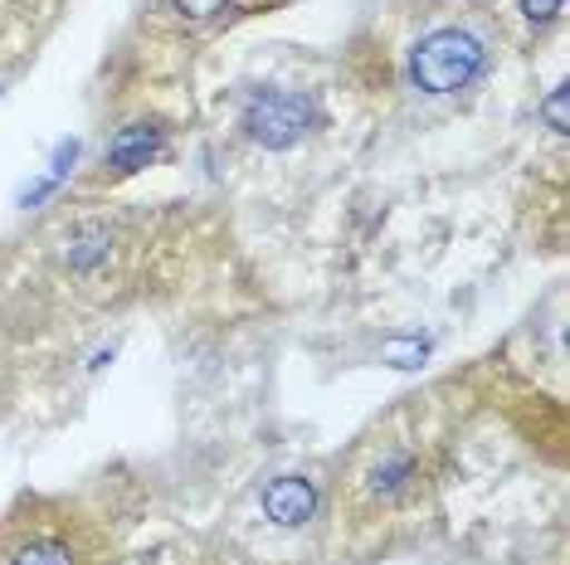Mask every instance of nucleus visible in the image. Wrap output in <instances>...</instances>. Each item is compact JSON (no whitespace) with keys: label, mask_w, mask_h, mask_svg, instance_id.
Instances as JSON below:
<instances>
[{"label":"nucleus","mask_w":570,"mask_h":565,"mask_svg":"<svg viewBox=\"0 0 570 565\" xmlns=\"http://www.w3.org/2000/svg\"><path fill=\"white\" fill-rule=\"evenodd\" d=\"M492 69V40L478 20H434L405 49V79L420 98H459Z\"/></svg>","instance_id":"obj_1"},{"label":"nucleus","mask_w":570,"mask_h":565,"mask_svg":"<svg viewBox=\"0 0 570 565\" xmlns=\"http://www.w3.org/2000/svg\"><path fill=\"white\" fill-rule=\"evenodd\" d=\"M424 478H430L424 444H414V434H385L361 454V468L352 473V497L361 512H395L420 493Z\"/></svg>","instance_id":"obj_2"},{"label":"nucleus","mask_w":570,"mask_h":565,"mask_svg":"<svg viewBox=\"0 0 570 565\" xmlns=\"http://www.w3.org/2000/svg\"><path fill=\"white\" fill-rule=\"evenodd\" d=\"M0 565H94V556L63 507H30L0 532Z\"/></svg>","instance_id":"obj_3"},{"label":"nucleus","mask_w":570,"mask_h":565,"mask_svg":"<svg viewBox=\"0 0 570 565\" xmlns=\"http://www.w3.org/2000/svg\"><path fill=\"white\" fill-rule=\"evenodd\" d=\"M313 98H303V93H288V88H264V93H254L249 102H244V118L239 127L249 132L258 147H268V151H283V147H293L297 137L313 127Z\"/></svg>","instance_id":"obj_4"},{"label":"nucleus","mask_w":570,"mask_h":565,"mask_svg":"<svg viewBox=\"0 0 570 565\" xmlns=\"http://www.w3.org/2000/svg\"><path fill=\"white\" fill-rule=\"evenodd\" d=\"M161 137H166V127H157V122H127V127H118V137H112L108 151H102V166H108L112 181L137 176L147 161H157Z\"/></svg>","instance_id":"obj_5"},{"label":"nucleus","mask_w":570,"mask_h":565,"mask_svg":"<svg viewBox=\"0 0 570 565\" xmlns=\"http://www.w3.org/2000/svg\"><path fill=\"white\" fill-rule=\"evenodd\" d=\"M317 512V483L303 473H283L264 487V517L274 526H303Z\"/></svg>","instance_id":"obj_6"},{"label":"nucleus","mask_w":570,"mask_h":565,"mask_svg":"<svg viewBox=\"0 0 570 565\" xmlns=\"http://www.w3.org/2000/svg\"><path fill=\"white\" fill-rule=\"evenodd\" d=\"M249 6L254 0H161V16L176 30H210V24H225L229 16H239Z\"/></svg>","instance_id":"obj_7"},{"label":"nucleus","mask_w":570,"mask_h":565,"mask_svg":"<svg viewBox=\"0 0 570 565\" xmlns=\"http://www.w3.org/2000/svg\"><path fill=\"white\" fill-rule=\"evenodd\" d=\"M566 0H517V10H522V20H531L541 30V24H551L556 16H561Z\"/></svg>","instance_id":"obj_8"},{"label":"nucleus","mask_w":570,"mask_h":565,"mask_svg":"<svg viewBox=\"0 0 570 565\" xmlns=\"http://www.w3.org/2000/svg\"><path fill=\"white\" fill-rule=\"evenodd\" d=\"M547 118H551L556 132H566V88H556V93H551V102H547Z\"/></svg>","instance_id":"obj_9"}]
</instances>
